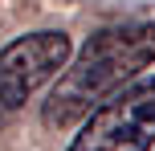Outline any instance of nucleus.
Instances as JSON below:
<instances>
[{
	"mask_svg": "<svg viewBox=\"0 0 155 151\" xmlns=\"http://www.w3.org/2000/svg\"><path fill=\"white\" fill-rule=\"evenodd\" d=\"M70 49V37L57 29L25 33L0 49V127H8L25 110V102L49 78H57V70H65Z\"/></svg>",
	"mask_w": 155,
	"mask_h": 151,
	"instance_id": "obj_3",
	"label": "nucleus"
},
{
	"mask_svg": "<svg viewBox=\"0 0 155 151\" xmlns=\"http://www.w3.org/2000/svg\"><path fill=\"white\" fill-rule=\"evenodd\" d=\"M155 61V21H123L98 29L82 45V53L57 74L41 123L49 131H70L98 102H106L114 90L135 82L143 70Z\"/></svg>",
	"mask_w": 155,
	"mask_h": 151,
	"instance_id": "obj_1",
	"label": "nucleus"
},
{
	"mask_svg": "<svg viewBox=\"0 0 155 151\" xmlns=\"http://www.w3.org/2000/svg\"><path fill=\"white\" fill-rule=\"evenodd\" d=\"M155 147V74L135 78L82 119L65 151H151Z\"/></svg>",
	"mask_w": 155,
	"mask_h": 151,
	"instance_id": "obj_2",
	"label": "nucleus"
}]
</instances>
